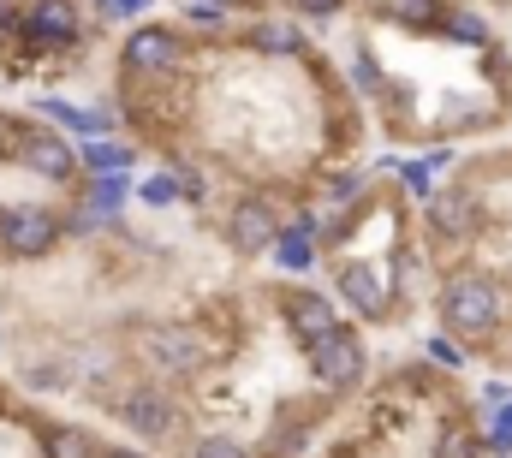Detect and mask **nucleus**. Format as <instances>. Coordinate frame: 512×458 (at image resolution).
Masks as SVG:
<instances>
[{
	"label": "nucleus",
	"instance_id": "obj_1",
	"mask_svg": "<svg viewBox=\"0 0 512 458\" xmlns=\"http://www.w3.org/2000/svg\"><path fill=\"white\" fill-rule=\"evenodd\" d=\"M393 256H399V250H393ZM393 256H387V262H370V256L334 262V298H340L352 316H364V322H399V316H405V298H399V286H393Z\"/></svg>",
	"mask_w": 512,
	"mask_h": 458
},
{
	"label": "nucleus",
	"instance_id": "obj_2",
	"mask_svg": "<svg viewBox=\"0 0 512 458\" xmlns=\"http://www.w3.org/2000/svg\"><path fill=\"white\" fill-rule=\"evenodd\" d=\"M304 363H310V375L328 393H358L364 375H370V351H364V334L352 322H340L334 334H322V340L304 351Z\"/></svg>",
	"mask_w": 512,
	"mask_h": 458
},
{
	"label": "nucleus",
	"instance_id": "obj_3",
	"mask_svg": "<svg viewBox=\"0 0 512 458\" xmlns=\"http://www.w3.org/2000/svg\"><path fill=\"white\" fill-rule=\"evenodd\" d=\"M66 238V221L48 203H6L0 209V256L12 262H36Z\"/></svg>",
	"mask_w": 512,
	"mask_h": 458
},
{
	"label": "nucleus",
	"instance_id": "obj_4",
	"mask_svg": "<svg viewBox=\"0 0 512 458\" xmlns=\"http://www.w3.org/2000/svg\"><path fill=\"white\" fill-rule=\"evenodd\" d=\"M84 36V12L72 0H24L18 12V42H30L36 54H60V48H78Z\"/></svg>",
	"mask_w": 512,
	"mask_h": 458
},
{
	"label": "nucleus",
	"instance_id": "obj_5",
	"mask_svg": "<svg viewBox=\"0 0 512 458\" xmlns=\"http://www.w3.org/2000/svg\"><path fill=\"white\" fill-rule=\"evenodd\" d=\"M120 60H126L131 78H173L185 66V42L173 24H137L120 48Z\"/></svg>",
	"mask_w": 512,
	"mask_h": 458
},
{
	"label": "nucleus",
	"instance_id": "obj_6",
	"mask_svg": "<svg viewBox=\"0 0 512 458\" xmlns=\"http://www.w3.org/2000/svg\"><path fill=\"white\" fill-rule=\"evenodd\" d=\"M280 322H286V334H292V340L310 351L322 334H334V328H340V298H334V292H310V286L280 292Z\"/></svg>",
	"mask_w": 512,
	"mask_h": 458
},
{
	"label": "nucleus",
	"instance_id": "obj_7",
	"mask_svg": "<svg viewBox=\"0 0 512 458\" xmlns=\"http://www.w3.org/2000/svg\"><path fill=\"white\" fill-rule=\"evenodd\" d=\"M221 238H227L239 256H262V250H274V238H280V215H274V203H268V197H245V203H233Z\"/></svg>",
	"mask_w": 512,
	"mask_h": 458
},
{
	"label": "nucleus",
	"instance_id": "obj_8",
	"mask_svg": "<svg viewBox=\"0 0 512 458\" xmlns=\"http://www.w3.org/2000/svg\"><path fill=\"white\" fill-rule=\"evenodd\" d=\"M120 423H126L137 441H167V435L179 429V411H173V399H167V393L137 387V393L120 399Z\"/></svg>",
	"mask_w": 512,
	"mask_h": 458
},
{
	"label": "nucleus",
	"instance_id": "obj_9",
	"mask_svg": "<svg viewBox=\"0 0 512 458\" xmlns=\"http://www.w3.org/2000/svg\"><path fill=\"white\" fill-rule=\"evenodd\" d=\"M18 167L24 173H36V179H48V185H66V179H78V155H72V143L60 137V131H30V143H24V155H18Z\"/></svg>",
	"mask_w": 512,
	"mask_h": 458
},
{
	"label": "nucleus",
	"instance_id": "obj_10",
	"mask_svg": "<svg viewBox=\"0 0 512 458\" xmlns=\"http://www.w3.org/2000/svg\"><path fill=\"white\" fill-rule=\"evenodd\" d=\"M143 351H149V363L167 369V375H197V369L209 363V345L197 340L191 328H155Z\"/></svg>",
	"mask_w": 512,
	"mask_h": 458
},
{
	"label": "nucleus",
	"instance_id": "obj_11",
	"mask_svg": "<svg viewBox=\"0 0 512 458\" xmlns=\"http://www.w3.org/2000/svg\"><path fill=\"white\" fill-rule=\"evenodd\" d=\"M370 18L399 36H441L447 0H370Z\"/></svg>",
	"mask_w": 512,
	"mask_h": 458
},
{
	"label": "nucleus",
	"instance_id": "obj_12",
	"mask_svg": "<svg viewBox=\"0 0 512 458\" xmlns=\"http://www.w3.org/2000/svg\"><path fill=\"white\" fill-rule=\"evenodd\" d=\"M316 232H322V227H316L310 215H304V221H280V238H274V250H268V256H274L286 274H310V268H316V250H322V244H316Z\"/></svg>",
	"mask_w": 512,
	"mask_h": 458
},
{
	"label": "nucleus",
	"instance_id": "obj_13",
	"mask_svg": "<svg viewBox=\"0 0 512 458\" xmlns=\"http://www.w3.org/2000/svg\"><path fill=\"white\" fill-rule=\"evenodd\" d=\"M245 42H251L256 54H310V42H304V30L292 24V12H262L251 30H245Z\"/></svg>",
	"mask_w": 512,
	"mask_h": 458
},
{
	"label": "nucleus",
	"instance_id": "obj_14",
	"mask_svg": "<svg viewBox=\"0 0 512 458\" xmlns=\"http://www.w3.org/2000/svg\"><path fill=\"white\" fill-rule=\"evenodd\" d=\"M78 161H84V173H131L137 167V149L120 143V137H84Z\"/></svg>",
	"mask_w": 512,
	"mask_h": 458
},
{
	"label": "nucleus",
	"instance_id": "obj_15",
	"mask_svg": "<svg viewBox=\"0 0 512 458\" xmlns=\"http://www.w3.org/2000/svg\"><path fill=\"white\" fill-rule=\"evenodd\" d=\"M131 197V179L126 173H90V191H84V209L96 215H120Z\"/></svg>",
	"mask_w": 512,
	"mask_h": 458
},
{
	"label": "nucleus",
	"instance_id": "obj_16",
	"mask_svg": "<svg viewBox=\"0 0 512 458\" xmlns=\"http://www.w3.org/2000/svg\"><path fill=\"white\" fill-rule=\"evenodd\" d=\"M42 114L54 119V125H66V131H78V137H108V131H114L108 114H84V108H72V102H42Z\"/></svg>",
	"mask_w": 512,
	"mask_h": 458
},
{
	"label": "nucleus",
	"instance_id": "obj_17",
	"mask_svg": "<svg viewBox=\"0 0 512 458\" xmlns=\"http://www.w3.org/2000/svg\"><path fill=\"white\" fill-rule=\"evenodd\" d=\"M42 453H48V458H102V453H96V441H90V429H72V423L48 429Z\"/></svg>",
	"mask_w": 512,
	"mask_h": 458
},
{
	"label": "nucleus",
	"instance_id": "obj_18",
	"mask_svg": "<svg viewBox=\"0 0 512 458\" xmlns=\"http://www.w3.org/2000/svg\"><path fill=\"white\" fill-rule=\"evenodd\" d=\"M137 197H143L149 209H173L185 191H179V179H173V173H155V179H143V185H137Z\"/></svg>",
	"mask_w": 512,
	"mask_h": 458
},
{
	"label": "nucleus",
	"instance_id": "obj_19",
	"mask_svg": "<svg viewBox=\"0 0 512 458\" xmlns=\"http://www.w3.org/2000/svg\"><path fill=\"white\" fill-rule=\"evenodd\" d=\"M24 143H30V125L12 114H0V161H18L24 155Z\"/></svg>",
	"mask_w": 512,
	"mask_h": 458
},
{
	"label": "nucleus",
	"instance_id": "obj_20",
	"mask_svg": "<svg viewBox=\"0 0 512 458\" xmlns=\"http://www.w3.org/2000/svg\"><path fill=\"white\" fill-rule=\"evenodd\" d=\"M286 12H292V18H316V24H328V18L346 12V0H286Z\"/></svg>",
	"mask_w": 512,
	"mask_h": 458
},
{
	"label": "nucleus",
	"instance_id": "obj_21",
	"mask_svg": "<svg viewBox=\"0 0 512 458\" xmlns=\"http://www.w3.org/2000/svg\"><path fill=\"white\" fill-rule=\"evenodd\" d=\"M191 458H251V453H245L233 435H209V441H197V453Z\"/></svg>",
	"mask_w": 512,
	"mask_h": 458
},
{
	"label": "nucleus",
	"instance_id": "obj_22",
	"mask_svg": "<svg viewBox=\"0 0 512 458\" xmlns=\"http://www.w3.org/2000/svg\"><path fill=\"white\" fill-rule=\"evenodd\" d=\"M102 18H137V12H149V0H90Z\"/></svg>",
	"mask_w": 512,
	"mask_h": 458
},
{
	"label": "nucleus",
	"instance_id": "obj_23",
	"mask_svg": "<svg viewBox=\"0 0 512 458\" xmlns=\"http://www.w3.org/2000/svg\"><path fill=\"white\" fill-rule=\"evenodd\" d=\"M18 12H24V0H0V36L18 30Z\"/></svg>",
	"mask_w": 512,
	"mask_h": 458
},
{
	"label": "nucleus",
	"instance_id": "obj_24",
	"mask_svg": "<svg viewBox=\"0 0 512 458\" xmlns=\"http://www.w3.org/2000/svg\"><path fill=\"white\" fill-rule=\"evenodd\" d=\"M102 458H143V453H137V447H108Z\"/></svg>",
	"mask_w": 512,
	"mask_h": 458
}]
</instances>
